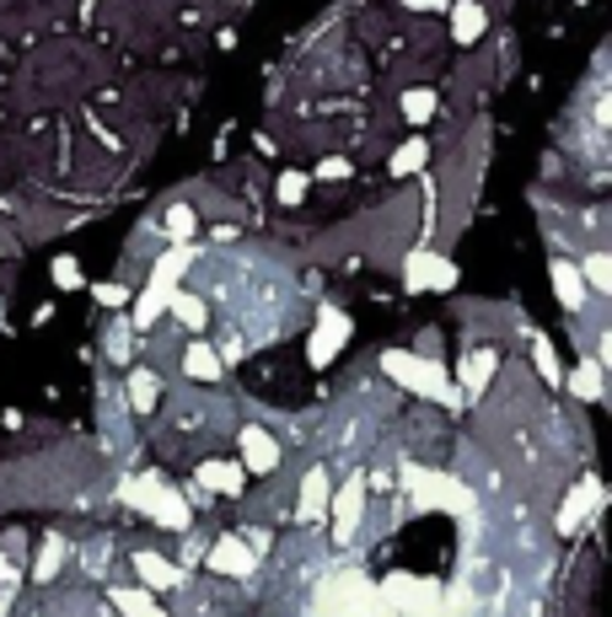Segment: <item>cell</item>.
Here are the masks:
<instances>
[{"instance_id":"obj_3","label":"cell","mask_w":612,"mask_h":617,"mask_svg":"<svg viewBox=\"0 0 612 617\" xmlns=\"http://www.w3.org/2000/svg\"><path fill=\"white\" fill-rule=\"evenodd\" d=\"M457 263L451 258H440V252H429V247H414L409 258H403V290L409 296H425V290H457Z\"/></svg>"},{"instance_id":"obj_33","label":"cell","mask_w":612,"mask_h":617,"mask_svg":"<svg viewBox=\"0 0 612 617\" xmlns=\"http://www.w3.org/2000/svg\"><path fill=\"white\" fill-rule=\"evenodd\" d=\"M403 5H409V11H446L451 0H403Z\"/></svg>"},{"instance_id":"obj_17","label":"cell","mask_w":612,"mask_h":617,"mask_svg":"<svg viewBox=\"0 0 612 617\" xmlns=\"http://www.w3.org/2000/svg\"><path fill=\"white\" fill-rule=\"evenodd\" d=\"M494 370H499V355H494V349H468V360H462V387H468V392H484L494 381Z\"/></svg>"},{"instance_id":"obj_25","label":"cell","mask_w":612,"mask_h":617,"mask_svg":"<svg viewBox=\"0 0 612 617\" xmlns=\"http://www.w3.org/2000/svg\"><path fill=\"white\" fill-rule=\"evenodd\" d=\"M129 333H134V328H129V317H119V322H108V328H103V344H108V355H114V360H129Z\"/></svg>"},{"instance_id":"obj_21","label":"cell","mask_w":612,"mask_h":617,"mask_svg":"<svg viewBox=\"0 0 612 617\" xmlns=\"http://www.w3.org/2000/svg\"><path fill=\"white\" fill-rule=\"evenodd\" d=\"M64 554H70V543L49 532V537H44V548H38V563H33V580H38V585H49V580L64 569Z\"/></svg>"},{"instance_id":"obj_10","label":"cell","mask_w":612,"mask_h":617,"mask_svg":"<svg viewBox=\"0 0 612 617\" xmlns=\"http://www.w3.org/2000/svg\"><path fill=\"white\" fill-rule=\"evenodd\" d=\"M243 467L247 473H274L280 467V440L263 425H247L243 430Z\"/></svg>"},{"instance_id":"obj_24","label":"cell","mask_w":612,"mask_h":617,"mask_svg":"<svg viewBox=\"0 0 612 617\" xmlns=\"http://www.w3.org/2000/svg\"><path fill=\"white\" fill-rule=\"evenodd\" d=\"M398 108H403V119H409V123H425L429 114L440 108V97H435L429 86H414V92H403V103H398Z\"/></svg>"},{"instance_id":"obj_26","label":"cell","mask_w":612,"mask_h":617,"mask_svg":"<svg viewBox=\"0 0 612 617\" xmlns=\"http://www.w3.org/2000/svg\"><path fill=\"white\" fill-rule=\"evenodd\" d=\"M532 355H538V376H543V381H564V370H558V355H553V344L543 339V333L532 339Z\"/></svg>"},{"instance_id":"obj_16","label":"cell","mask_w":612,"mask_h":617,"mask_svg":"<svg viewBox=\"0 0 612 617\" xmlns=\"http://www.w3.org/2000/svg\"><path fill=\"white\" fill-rule=\"evenodd\" d=\"M569 392H575L580 403H602V398H608V387H602V360H580V366L569 370Z\"/></svg>"},{"instance_id":"obj_22","label":"cell","mask_w":612,"mask_h":617,"mask_svg":"<svg viewBox=\"0 0 612 617\" xmlns=\"http://www.w3.org/2000/svg\"><path fill=\"white\" fill-rule=\"evenodd\" d=\"M425 162H429V140H420V134H414L409 145H398V151H392V173H398V178L425 173Z\"/></svg>"},{"instance_id":"obj_20","label":"cell","mask_w":612,"mask_h":617,"mask_svg":"<svg viewBox=\"0 0 612 617\" xmlns=\"http://www.w3.org/2000/svg\"><path fill=\"white\" fill-rule=\"evenodd\" d=\"M580 280H586V290H591V296H612V258L602 252V247H591V252H586Z\"/></svg>"},{"instance_id":"obj_13","label":"cell","mask_w":612,"mask_h":617,"mask_svg":"<svg viewBox=\"0 0 612 617\" xmlns=\"http://www.w3.org/2000/svg\"><path fill=\"white\" fill-rule=\"evenodd\" d=\"M484 27H490L484 0H457V11H451V38H457V44H479Z\"/></svg>"},{"instance_id":"obj_1","label":"cell","mask_w":612,"mask_h":617,"mask_svg":"<svg viewBox=\"0 0 612 617\" xmlns=\"http://www.w3.org/2000/svg\"><path fill=\"white\" fill-rule=\"evenodd\" d=\"M381 370H387L398 387H409V392H420V398H435V403H446V408H457V403H462V392L446 381L440 360L409 355V349H387V355H381Z\"/></svg>"},{"instance_id":"obj_27","label":"cell","mask_w":612,"mask_h":617,"mask_svg":"<svg viewBox=\"0 0 612 617\" xmlns=\"http://www.w3.org/2000/svg\"><path fill=\"white\" fill-rule=\"evenodd\" d=\"M306 183H311V178L291 167V173L280 178V204H291V210H296V204H302V199H306Z\"/></svg>"},{"instance_id":"obj_7","label":"cell","mask_w":612,"mask_h":617,"mask_svg":"<svg viewBox=\"0 0 612 617\" xmlns=\"http://www.w3.org/2000/svg\"><path fill=\"white\" fill-rule=\"evenodd\" d=\"M591 510H602V484H597V478H580V489H569V499L558 505V521H553L558 537H575Z\"/></svg>"},{"instance_id":"obj_19","label":"cell","mask_w":612,"mask_h":617,"mask_svg":"<svg viewBox=\"0 0 612 617\" xmlns=\"http://www.w3.org/2000/svg\"><path fill=\"white\" fill-rule=\"evenodd\" d=\"M167 311L178 317V328H188V333H199V328L210 322V307H204L193 290H173V296H167Z\"/></svg>"},{"instance_id":"obj_12","label":"cell","mask_w":612,"mask_h":617,"mask_svg":"<svg viewBox=\"0 0 612 617\" xmlns=\"http://www.w3.org/2000/svg\"><path fill=\"white\" fill-rule=\"evenodd\" d=\"M134 574L145 580V591H173V585H184V569H173L167 558H156L151 548L134 554Z\"/></svg>"},{"instance_id":"obj_28","label":"cell","mask_w":612,"mask_h":617,"mask_svg":"<svg viewBox=\"0 0 612 617\" xmlns=\"http://www.w3.org/2000/svg\"><path fill=\"white\" fill-rule=\"evenodd\" d=\"M49 274H55V285H60V290H81V263H75V258H55V263H49Z\"/></svg>"},{"instance_id":"obj_18","label":"cell","mask_w":612,"mask_h":617,"mask_svg":"<svg viewBox=\"0 0 612 617\" xmlns=\"http://www.w3.org/2000/svg\"><path fill=\"white\" fill-rule=\"evenodd\" d=\"M108 596H114V607H119L123 617H167L156 602H151V591H145V585H114Z\"/></svg>"},{"instance_id":"obj_14","label":"cell","mask_w":612,"mask_h":617,"mask_svg":"<svg viewBox=\"0 0 612 617\" xmlns=\"http://www.w3.org/2000/svg\"><path fill=\"white\" fill-rule=\"evenodd\" d=\"M184 376L188 381H199V387H210V381H221V355L199 339V344H188L184 349Z\"/></svg>"},{"instance_id":"obj_30","label":"cell","mask_w":612,"mask_h":617,"mask_svg":"<svg viewBox=\"0 0 612 617\" xmlns=\"http://www.w3.org/2000/svg\"><path fill=\"white\" fill-rule=\"evenodd\" d=\"M311 178H328V183H339V178H350V162L328 156V162H317V167H311Z\"/></svg>"},{"instance_id":"obj_9","label":"cell","mask_w":612,"mask_h":617,"mask_svg":"<svg viewBox=\"0 0 612 617\" xmlns=\"http://www.w3.org/2000/svg\"><path fill=\"white\" fill-rule=\"evenodd\" d=\"M549 274H553V296H558V307H564V311H586V301H591V290H586L580 269H575L569 258H553V263H549Z\"/></svg>"},{"instance_id":"obj_6","label":"cell","mask_w":612,"mask_h":617,"mask_svg":"<svg viewBox=\"0 0 612 617\" xmlns=\"http://www.w3.org/2000/svg\"><path fill=\"white\" fill-rule=\"evenodd\" d=\"M328 510H333V537H339V548H344V543L355 537L361 515H366V478L355 473L339 494H328Z\"/></svg>"},{"instance_id":"obj_4","label":"cell","mask_w":612,"mask_h":617,"mask_svg":"<svg viewBox=\"0 0 612 617\" xmlns=\"http://www.w3.org/2000/svg\"><path fill=\"white\" fill-rule=\"evenodd\" d=\"M355 333V322H350V311L339 307H322L317 311V328H311V344H306V360L311 370H328L333 366V355H339V344Z\"/></svg>"},{"instance_id":"obj_15","label":"cell","mask_w":612,"mask_h":617,"mask_svg":"<svg viewBox=\"0 0 612 617\" xmlns=\"http://www.w3.org/2000/svg\"><path fill=\"white\" fill-rule=\"evenodd\" d=\"M296 515H302V521H322V515H328V473H322V467H311L302 478V505H296Z\"/></svg>"},{"instance_id":"obj_23","label":"cell","mask_w":612,"mask_h":617,"mask_svg":"<svg viewBox=\"0 0 612 617\" xmlns=\"http://www.w3.org/2000/svg\"><path fill=\"white\" fill-rule=\"evenodd\" d=\"M129 408L134 414H151L156 408V376L151 370H129Z\"/></svg>"},{"instance_id":"obj_31","label":"cell","mask_w":612,"mask_h":617,"mask_svg":"<svg viewBox=\"0 0 612 617\" xmlns=\"http://www.w3.org/2000/svg\"><path fill=\"white\" fill-rule=\"evenodd\" d=\"M97 301H103V307H114V311H119L123 301H129V290H123L119 280H114V285H97Z\"/></svg>"},{"instance_id":"obj_2","label":"cell","mask_w":612,"mask_h":617,"mask_svg":"<svg viewBox=\"0 0 612 617\" xmlns=\"http://www.w3.org/2000/svg\"><path fill=\"white\" fill-rule=\"evenodd\" d=\"M123 499L140 510V515H151L156 526H173V532H188V505L178 494L167 489L156 473H145V478H129L123 484Z\"/></svg>"},{"instance_id":"obj_8","label":"cell","mask_w":612,"mask_h":617,"mask_svg":"<svg viewBox=\"0 0 612 617\" xmlns=\"http://www.w3.org/2000/svg\"><path fill=\"white\" fill-rule=\"evenodd\" d=\"M204 563H210L215 574H237V580H243V574L258 569V554L247 548L243 537H215V543H210V554H204Z\"/></svg>"},{"instance_id":"obj_34","label":"cell","mask_w":612,"mask_h":617,"mask_svg":"<svg viewBox=\"0 0 612 617\" xmlns=\"http://www.w3.org/2000/svg\"><path fill=\"white\" fill-rule=\"evenodd\" d=\"M0 585H16V569H11V558L0 554Z\"/></svg>"},{"instance_id":"obj_29","label":"cell","mask_w":612,"mask_h":617,"mask_svg":"<svg viewBox=\"0 0 612 617\" xmlns=\"http://www.w3.org/2000/svg\"><path fill=\"white\" fill-rule=\"evenodd\" d=\"M167 237H173V242H188V237H193V210H188V204H173V215H167Z\"/></svg>"},{"instance_id":"obj_11","label":"cell","mask_w":612,"mask_h":617,"mask_svg":"<svg viewBox=\"0 0 612 617\" xmlns=\"http://www.w3.org/2000/svg\"><path fill=\"white\" fill-rule=\"evenodd\" d=\"M199 484L215 494H243L247 467L243 462H226V456H210V462H199Z\"/></svg>"},{"instance_id":"obj_32","label":"cell","mask_w":612,"mask_h":617,"mask_svg":"<svg viewBox=\"0 0 612 617\" xmlns=\"http://www.w3.org/2000/svg\"><path fill=\"white\" fill-rule=\"evenodd\" d=\"M414 355H425V360H440V328H425L420 333V349Z\"/></svg>"},{"instance_id":"obj_5","label":"cell","mask_w":612,"mask_h":617,"mask_svg":"<svg viewBox=\"0 0 612 617\" xmlns=\"http://www.w3.org/2000/svg\"><path fill=\"white\" fill-rule=\"evenodd\" d=\"M435 591H440L435 580H414V574H392V580H387V602L403 607L409 617H435L440 613V596H435Z\"/></svg>"}]
</instances>
